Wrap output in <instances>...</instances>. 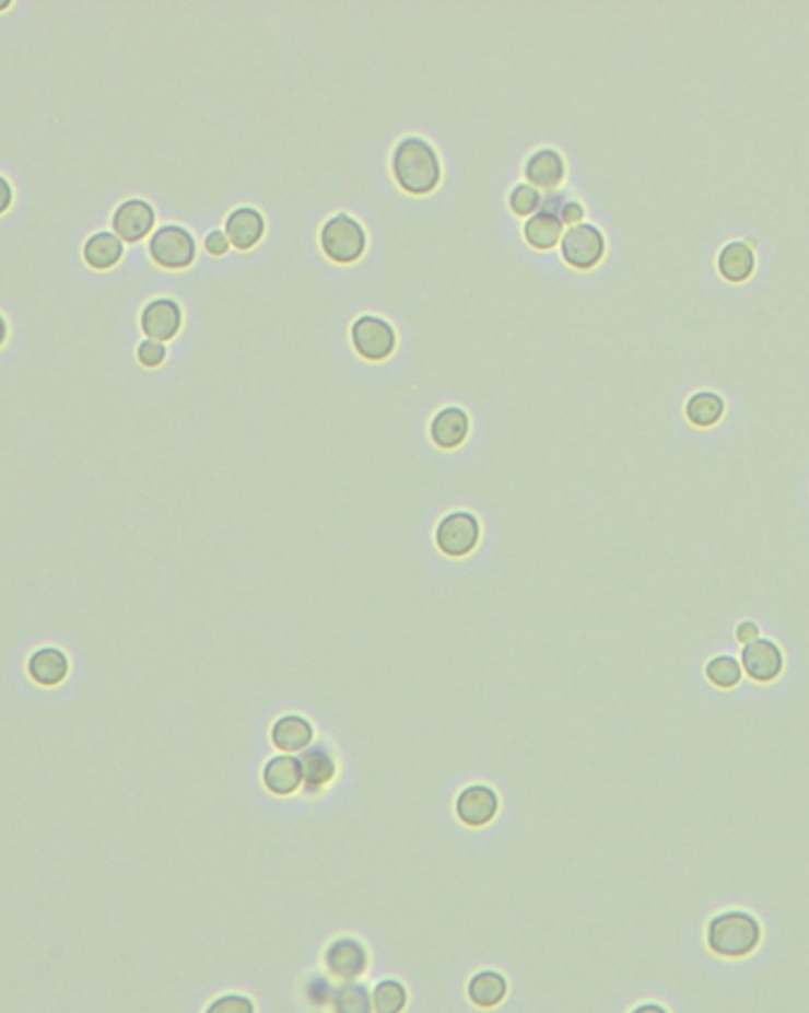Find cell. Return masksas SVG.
<instances>
[{
    "label": "cell",
    "instance_id": "6da1fadb",
    "mask_svg": "<svg viewBox=\"0 0 809 1013\" xmlns=\"http://www.w3.org/2000/svg\"><path fill=\"white\" fill-rule=\"evenodd\" d=\"M391 171L400 190L424 197L436 190L443 168L433 144L424 138H402L391 154Z\"/></svg>",
    "mask_w": 809,
    "mask_h": 1013
},
{
    "label": "cell",
    "instance_id": "7a4b0ae2",
    "mask_svg": "<svg viewBox=\"0 0 809 1013\" xmlns=\"http://www.w3.org/2000/svg\"><path fill=\"white\" fill-rule=\"evenodd\" d=\"M762 940L760 921L748 911H722L707 923V947L719 957L741 959L755 952Z\"/></svg>",
    "mask_w": 809,
    "mask_h": 1013
},
{
    "label": "cell",
    "instance_id": "3957f363",
    "mask_svg": "<svg viewBox=\"0 0 809 1013\" xmlns=\"http://www.w3.org/2000/svg\"><path fill=\"white\" fill-rule=\"evenodd\" d=\"M320 247L325 256L335 264L349 266L355 264V260L365 254L367 249V233L365 228L360 225L357 219L349 213H337L331 216L329 221H325L320 230Z\"/></svg>",
    "mask_w": 809,
    "mask_h": 1013
},
{
    "label": "cell",
    "instance_id": "277c9868",
    "mask_svg": "<svg viewBox=\"0 0 809 1013\" xmlns=\"http://www.w3.org/2000/svg\"><path fill=\"white\" fill-rule=\"evenodd\" d=\"M148 252L156 266L166 270H185L197 258V240L183 225H162L150 235Z\"/></svg>",
    "mask_w": 809,
    "mask_h": 1013
},
{
    "label": "cell",
    "instance_id": "5b68a950",
    "mask_svg": "<svg viewBox=\"0 0 809 1013\" xmlns=\"http://www.w3.org/2000/svg\"><path fill=\"white\" fill-rule=\"evenodd\" d=\"M561 256L575 270H589L599 266L606 254V237L597 225L577 223L571 225L561 237Z\"/></svg>",
    "mask_w": 809,
    "mask_h": 1013
},
{
    "label": "cell",
    "instance_id": "8992f818",
    "mask_svg": "<svg viewBox=\"0 0 809 1013\" xmlns=\"http://www.w3.org/2000/svg\"><path fill=\"white\" fill-rule=\"evenodd\" d=\"M351 341L360 358L379 363V360H386L396 351L398 337L394 325L384 321V317L360 315L351 327Z\"/></svg>",
    "mask_w": 809,
    "mask_h": 1013
},
{
    "label": "cell",
    "instance_id": "52a82bcc",
    "mask_svg": "<svg viewBox=\"0 0 809 1013\" xmlns=\"http://www.w3.org/2000/svg\"><path fill=\"white\" fill-rule=\"evenodd\" d=\"M481 540V524L471 512H453L443 516L436 528V545L447 557H467Z\"/></svg>",
    "mask_w": 809,
    "mask_h": 1013
},
{
    "label": "cell",
    "instance_id": "ba28073f",
    "mask_svg": "<svg viewBox=\"0 0 809 1013\" xmlns=\"http://www.w3.org/2000/svg\"><path fill=\"white\" fill-rule=\"evenodd\" d=\"M154 223H156L154 207L148 199H140V197L121 201V205L112 213L114 235H117L121 242L136 244L144 237H150Z\"/></svg>",
    "mask_w": 809,
    "mask_h": 1013
},
{
    "label": "cell",
    "instance_id": "9c48e42d",
    "mask_svg": "<svg viewBox=\"0 0 809 1013\" xmlns=\"http://www.w3.org/2000/svg\"><path fill=\"white\" fill-rule=\"evenodd\" d=\"M784 651L772 640H764V637H758V640L743 644L741 651V668L748 677H753L755 683H774V679L784 673Z\"/></svg>",
    "mask_w": 809,
    "mask_h": 1013
},
{
    "label": "cell",
    "instance_id": "30bf717a",
    "mask_svg": "<svg viewBox=\"0 0 809 1013\" xmlns=\"http://www.w3.org/2000/svg\"><path fill=\"white\" fill-rule=\"evenodd\" d=\"M140 327L148 339L154 341H171L183 327V308L178 301L173 299H154L140 313Z\"/></svg>",
    "mask_w": 809,
    "mask_h": 1013
},
{
    "label": "cell",
    "instance_id": "8fae6325",
    "mask_svg": "<svg viewBox=\"0 0 809 1013\" xmlns=\"http://www.w3.org/2000/svg\"><path fill=\"white\" fill-rule=\"evenodd\" d=\"M497 810H500L497 793L483 784L467 787L455 801V813L459 822L473 829L485 827V824L493 822L497 817Z\"/></svg>",
    "mask_w": 809,
    "mask_h": 1013
},
{
    "label": "cell",
    "instance_id": "7c38bea8",
    "mask_svg": "<svg viewBox=\"0 0 809 1013\" xmlns=\"http://www.w3.org/2000/svg\"><path fill=\"white\" fill-rule=\"evenodd\" d=\"M325 966L331 976L353 980L365 974L367 968V950L355 938H339L325 952Z\"/></svg>",
    "mask_w": 809,
    "mask_h": 1013
},
{
    "label": "cell",
    "instance_id": "4fadbf2b",
    "mask_svg": "<svg viewBox=\"0 0 809 1013\" xmlns=\"http://www.w3.org/2000/svg\"><path fill=\"white\" fill-rule=\"evenodd\" d=\"M71 661L62 649L40 647L26 661V673L38 687H60L69 677Z\"/></svg>",
    "mask_w": 809,
    "mask_h": 1013
},
{
    "label": "cell",
    "instance_id": "5bb4252c",
    "mask_svg": "<svg viewBox=\"0 0 809 1013\" xmlns=\"http://www.w3.org/2000/svg\"><path fill=\"white\" fill-rule=\"evenodd\" d=\"M266 233V219L263 213L254 207H237L225 219V235L239 252L254 249L258 242L263 240Z\"/></svg>",
    "mask_w": 809,
    "mask_h": 1013
},
{
    "label": "cell",
    "instance_id": "9a60e30c",
    "mask_svg": "<svg viewBox=\"0 0 809 1013\" xmlns=\"http://www.w3.org/2000/svg\"><path fill=\"white\" fill-rule=\"evenodd\" d=\"M469 427V415L457 408V405H450V408H443L431 419L429 433L431 441L443 447V451H453V447H459L467 441Z\"/></svg>",
    "mask_w": 809,
    "mask_h": 1013
},
{
    "label": "cell",
    "instance_id": "2e32d148",
    "mask_svg": "<svg viewBox=\"0 0 809 1013\" xmlns=\"http://www.w3.org/2000/svg\"><path fill=\"white\" fill-rule=\"evenodd\" d=\"M263 784L270 793L274 795H292L301 789L303 784V770H301V760L282 754L274 756L266 762L263 767Z\"/></svg>",
    "mask_w": 809,
    "mask_h": 1013
},
{
    "label": "cell",
    "instance_id": "e0dca14e",
    "mask_svg": "<svg viewBox=\"0 0 809 1013\" xmlns=\"http://www.w3.org/2000/svg\"><path fill=\"white\" fill-rule=\"evenodd\" d=\"M524 176L532 187H547V190H552V187H556L563 181V176H566V162H563V156L556 150L544 148L528 156Z\"/></svg>",
    "mask_w": 809,
    "mask_h": 1013
},
{
    "label": "cell",
    "instance_id": "ac0fdd59",
    "mask_svg": "<svg viewBox=\"0 0 809 1013\" xmlns=\"http://www.w3.org/2000/svg\"><path fill=\"white\" fill-rule=\"evenodd\" d=\"M717 270L727 282L741 284L755 272V252L743 240H734L722 247L717 256Z\"/></svg>",
    "mask_w": 809,
    "mask_h": 1013
},
{
    "label": "cell",
    "instance_id": "d6986e66",
    "mask_svg": "<svg viewBox=\"0 0 809 1013\" xmlns=\"http://www.w3.org/2000/svg\"><path fill=\"white\" fill-rule=\"evenodd\" d=\"M121 258H124V242L114 233H109V230L95 233L83 244V260L93 270H112L114 266H119Z\"/></svg>",
    "mask_w": 809,
    "mask_h": 1013
},
{
    "label": "cell",
    "instance_id": "ffe728a7",
    "mask_svg": "<svg viewBox=\"0 0 809 1013\" xmlns=\"http://www.w3.org/2000/svg\"><path fill=\"white\" fill-rule=\"evenodd\" d=\"M313 742V725L301 715H284L272 725V744L284 754H296V750L308 748Z\"/></svg>",
    "mask_w": 809,
    "mask_h": 1013
},
{
    "label": "cell",
    "instance_id": "44dd1931",
    "mask_svg": "<svg viewBox=\"0 0 809 1013\" xmlns=\"http://www.w3.org/2000/svg\"><path fill=\"white\" fill-rule=\"evenodd\" d=\"M507 978H504L502 974L497 971H481V974H476L471 980H469V988H467V994H469V1000L473 1006H479V1009H493L497 1004L504 1002V997H507Z\"/></svg>",
    "mask_w": 809,
    "mask_h": 1013
},
{
    "label": "cell",
    "instance_id": "7402d4cb",
    "mask_svg": "<svg viewBox=\"0 0 809 1013\" xmlns=\"http://www.w3.org/2000/svg\"><path fill=\"white\" fill-rule=\"evenodd\" d=\"M725 410H727V403L719 394H715V391H699V394H693L687 400V408H684L689 422L699 429L715 427L719 419L725 417Z\"/></svg>",
    "mask_w": 809,
    "mask_h": 1013
},
{
    "label": "cell",
    "instance_id": "603a6c76",
    "mask_svg": "<svg viewBox=\"0 0 809 1013\" xmlns=\"http://www.w3.org/2000/svg\"><path fill=\"white\" fill-rule=\"evenodd\" d=\"M524 237H526V242L530 244L532 249L547 252V249L556 247V242H561V237H563V223L556 219V216H552V213L538 211V213H532L530 219L526 221V225H524Z\"/></svg>",
    "mask_w": 809,
    "mask_h": 1013
},
{
    "label": "cell",
    "instance_id": "cb8c5ba5",
    "mask_svg": "<svg viewBox=\"0 0 809 1013\" xmlns=\"http://www.w3.org/2000/svg\"><path fill=\"white\" fill-rule=\"evenodd\" d=\"M301 770H303V781H306L308 791H317L335 779L337 765H335V758H331L325 748H308L306 754L301 756Z\"/></svg>",
    "mask_w": 809,
    "mask_h": 1013
},
{
    "label": "cell",
    "instance_id": "d4e9b609",
    "mask_svg": "<svg viewBox=\"0 0 809 1013\" xmlns=\"http://www.w3.org/2000/svg\"><path fill=\"white\" fill-rule=\"evenodd\" d=\"M331 1011L335 1013H374L372 992L360 982H345L331 994Z\"/></svg>",
    "mask_w": 809,
    "mask_h": 1013
},
{
    "label": "cell",
    "instance_id": "484cf974",
    "mask_svg": "<svg viewBox=\"0 0 809 1013\" xmlns=\"http://www.w3.org/2000/svg\"><path fill=\"white\" fill-rule=\"evenodd\" d=\"M705 677L711 679V685H715L717 689H734L743 677L741 661H736L727 654L715 656L705 663Z\"/></svg>",
    "mask_w": 809,
    "mask_h": 1013
},
{
    "label": "cell",
    "instance_id": "4316f807",
    "mask_svg": "<svg viewBox=\"0 0 809 1013\" xmlns=\"http://www.w3.org/2000/svg\"><path fill=\"white\" fill-rule=\"evenodd\" d=\"M404 1006H408V990L398 980H382L372 990L374 1013H402Z\"/></svg>",
    "mask_w": 809,
    "mask_h": 1013
},
{
    "label": "cell",
    "instance_id": "83f0119b",
    "mask_svg": "<svg viewBox=\"0 0 809 1013\" xmlns=\"http://www.w3.org/2000/svg\"><path fill=\"white\" fill-rule=\"evenodd\" d=\"M540 207H542L540 211L552 213V216H556L561 223H568V225H577V223H583V219H585V207L581 205V201L568 199L563 193L544 195Z\"/></svg>",
    "mask_w": 809,
    "mask_h": 1013
},
{
    "label": "cell",
    "instance_id": "f1b7e54d",
    "mask_svg": "<svg viewBox=\"0 0 809 1013\" xmlns=\"http://www.w3.org/2000/svg\"><path fill=\"white\" fill-rule=\"evenodd\" d=\"M542 205V195L538 187H532L530 183H521V185H516L514 190L509 193V209L516 213V216H530V213H536Z\"/></svg>",
    "mask_w": 809,
    "mask_h": 1013
},
{
    "label": "cell",
    "instance_id": "f546056e",
    "mask_svg": "<svg viewBox=\"0 0 809 1013\" xmlns=\"http://www.w3.org/2000/svg\"><path fill=\"white\" fill-rule=\"evenodd\" d=\"M204 1013H256V1006L247 994H223L213 1000Z\"/></svg>",
    "mask_w": 809,
    "mask_h": 1013
},
{
    "label": "cell",
    "instance_id": "4dcf8cb0",
    "mask_svg": "<svg viewBox=\"0 0 809 1013\" xmlns=\"http://www.w3.org/2000/svg\"><path fill=\"white\" fill-rule=\"evenodd\" d=\"M138 360H140V365L144 368H159L166 360V346L162 341H154V339H144L140 346H138Z\"/></svg>",
    "mask_w": 809,
    "mask_h": 1013
},
{
    "label": "cell",
    "instance_id": "1f68e13d",
    "mask_svg": "<svg viewBox=\"0 0 809 1013\" xmlns=\"http://www.w3.org/2000/svg\"><path fill=\"white\" fill-rule=\"evenodd\" d=\"M331 994H335V988L329 986V982L323 978V976H317L308 982V1000L317 1006H323V1004H329L331 1002Z\"/></svg>",
    "mask_w": 809,
    "mask_h": 1013
},
{
    "label": "cell",
    "instance_id": "d6a6232c",
    "mask_svg": "<svg viewBox=\"0 0 809 1013\" xmlns=\"http://www.w3.org/2000/svg\"><path fill=\"white\" fill-rule=\"evenodd\" d=\"M204 249L211 256H225L230 249V240L223 233V230H211V233L204 237Z\"/></svg>",
    "mask_w": 809,
    "mask_h": 1013
},
{
    "label": "cell",
    "instance_id": "836d02e7",
    "mask_svg": "<svg viewBox=\"0 0 809 1013\" xmlns=\"http://www.w3.org/2000/svg\"><path fill=\"white\" fill-rule=\"evenodd\" d=\"M760 637V628L753 624V620H743L741 626H736V640L748 644Z\"/></svg>",
    "mask_w": 809,
    "mask_h": 1013
},
{
    "label": "cell",
    "instance_id": "e575fe53",
    "mask_svg": "<svg viewBox=\"0 0 809 1013\" xmlns=\"http://www.w3.org/2000/svg\"><path fill=\"white\" fill-rule=\"evenodd\" d=\"M12 201H14V190H12V185L5 176H0V216L8 213V209L12 207Z\"/></svg>",
    "mask_w": 809,
    "mask_h": 1013
},
{
    "label": "cell",
    "instance_id": "d590c367",
    "mask_svg": "<svg viewBox=\"0 0 809 1013\" xmlns=\"http://www.w3.org/2000/svg\"><path fill=\"white\" fill-rule=\"evenodd\" d=\"M632 1013H668L666 1006H660V1004H642L634 1009Z\"/></svg>",
    "mask_w": 809,
    "mask_h": 1013
},
{
    "label": "cell",
    "instance_id": "8d00e7d4",
    "mask_svg": "<svg viewBox=\"0 0 809 1013\" xmlns=\"http://www.w3.org/2000/svg\"><path fill=\"white\" fill-rule=\"evenodd\" d=\"M8 321L3 317V313H0V349H3V344L8 341Z\"/></svg>",
    "mask_w": 809,
    "mask_h": 1013
},
{
    "label": "cell",
    "instance_id": "74e56055",
    "mask_svg": "<svg viewBox=\"0 0 809 1013\" xmlns=\"http://www.w3.org/2000/svg\"><path fill=\"white\" fill-rule=\"evenodd\" d=\"M743 242H746V244H748V247H750V249H753V252L758 249V240H755V237H746Z\"/></svg>",
    "mask_w": 809,
    "mask_h": 1013
},
{
    "label": "cell",
    "instance_id": "f35d334b",
    "mask_svg": "<svg viewBox=\"0 0 809 1013\" xmlns=\"http://www.w3.org/2000/svg\"><path fill=\"white\" fill-rule=\"evenodd\" d=\"M10 8V0H0V12H5Z\"/></svg>",
    "mask_w": 809,
    "mask_h": 1013
}]
</instances>
